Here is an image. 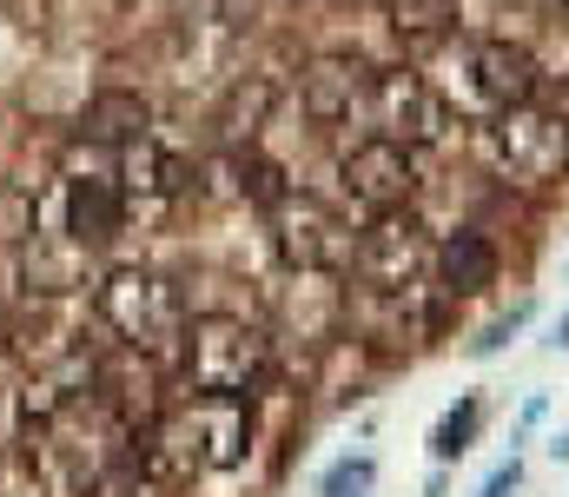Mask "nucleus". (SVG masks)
<instances>
[{
	"label": "nucleus",
	"mask_w": 569,
	"mask_h": 497,
	"mask_svg": "<svg viewBox=\"0 0 569 497\" xmlns=\"http://www.w3.org/2000/svg\"><path fill=\"white\" fill-rule=\"evenodd\" d=\"M0 331H7V292H0Z\"/></svg>",
	"instance_id": "nucleus-25"
},
{
	"label": "nucleus",
	"mask_w": 569,
	"mask_h": 497,
	"mask_svg": "<svg viewBox=\"0 0 569 497\" xmlns=\"http://www.w3.org/2000/svg\"><path fill=\"white\" fill-rule=\"evenodd\" d=\"M477 431H483V391H463V398L437 418V431H430V458H437V465H457V458L477 445Z\"/></svg>",
	"instance_id": "nucleus-15"
},
{
	"label": "nucleus",
	"mask_w": 569,
	"mask_h": 497,
	"mask_svg": "<svg viewBox=\"0 0 569 497\" xmlns=\"http://www.w3.org/2000/svg\"><path fill=\"white\" fill-rule=\"evenodd\" d=\"M345 192L365 206V212H405L411 192H418V166H411V147L371 133L345 153Z\"/></svg>",
	"instance_id": "nucleus-9"
},
{
	"label": "nucleus",
	"mask_w": 569,
	"mask_h": 497,
	"mask_svg": "<svg viewBox=\"0 0 569 497\" xmlns=\"http://www.w3.org/2000/svg\"><path fill=\"white\" fill-rule=\"evenodd\" d=\"M563 7H569V0H563Z\"/></svg>",
	"instance_id": "nucleus-26"
},
{
	"label": "nucleus",
	"mask_w": 569,
	"mask_h": 497,
	"mask_svg": "<svg viewBox=\"0 0 569 497\" xmlns=\"http://www.w3.org/2000/svg\"><path fill=\"white\" fill-rule=\"evenodd\" d=\"M179 365H186L192 391L246 398L272 365V338L246 326L239 312H206V319H186V331H179Z\"/></svg>",
	"instance_id": "nucleus-2"
},
{
	"label": "nucleus",
	"mask_w": 569,
	"mask_h": 497,
	"mask_svg": "<svg viewBox=\"0 0 569 497\" xmlns=\"http://www.w3.org/2000/svg\"><path fill=\"white\" fill-rule=\"evenodd\" d=\"M365 113H371V127L385 133V140H398V147H430V140H443L450 133V100L430 87L425 73H371V87H365Z\"/></svg>",
	"instance_id": "nucleus-6"
},
{
	"label": "nucleus",
	"mask_w": 569,
	"mask_h": 497,
	"mask_svg": "<svg viewBox=\"0 0 569 497\" xmlns=\"http://www.w3.org/2000/svg\"><path fill=\"white\" fill-rule=\"evenodd\" d=\"M87 252L80 239L53 232V226H33L27 246H20V266H27V292L33 299H67V292H87Z\"/></svg>",
	"instance_id": "nucleus-12"
},
{
	"label": "nucleus",
	"mask_w": 569,
	"mask_h": 497,
	"mask_svg": "<svg viewBox=\"0 0 569 497\" xmlns=\"http://www.w3.org/2000/svg\"><path fill=\"white\" fill-rule=\"evenodd\" d=\"M430 266H437V279H443V292L450 299H477L483 286H497V246L483 239V232H450L437 252H430Z\"/></svg>",
	"instance_id": "nucleus-13"
},
{
	"label": "nucleus",
	"mask_w": 569,
	"mask_h": 497,
	"mask_svg": "<svg viewBox=\"0 0 569 497\" xmlns=\"http://www.w3.org/2000/svg\"><path fill=\"white\" fill-rule=\"evenodd\" d=\"M425 266H430V246L411 212H371V226L351 239V272L371 292H411V279Z\"/></svg>",
	"instance_id": "nucleus-7"
},
{
	"label": "nucleus",
	"mask_w": 569,
	"mask_h": 497,
	"mask_svg": "<svg viewBox=\"0 0 569 497\" xmlns=\"http://www.w3.org/2000/svg\"><path fill=\"white\" fill-rule=\"evenodd\" d=\"M490 147H497V160L510 166L517 179H550L569 160L563 120H530L523 107H510V113L490 120Z\"/></svg>",
	"instance_id": "nucleus-10"
},
{
	"label": "nucleus",
	"mask_w": 569,
	"mask_h": 497,
	"mask_svg": "<svg viewBox=\"0 0 569 497\" xmlns=\"http://www.w3.org/2000/svg\"><path fill=\"white\" fill-rule=\"evenodd\" d=\"M127 219H133V199H127L120 172H80V166H67L60 186L47 192V226L67 232V239H80V246L120 239Z\"/></svg>",
	"instance_id": "nucleus-5"
},
{
	"label": "nucleus",
	"mask_w": 569,
	"mask_h": 497,
	"mask_svg": "<svg viewBox=\"0 0 569 497\" xmlns=\"http://www.w3.org/2000/svg\"><path fill=\"white\" fill-rule=\"evenodd\" d=\"M371 485H378V458L371 451H345L338 465L318 471V497H371Z\"/></svg>",
	"instance_id": "nucleus-17"
},
{
	"label": "nucleus",
	"mask_w": 569,
	"mask_h": 497,
	"mask_svg": "<svg viewBox=\"0 0 569 497\" xmlns=\"http://www.w3.org/2000/svg\"><path fill=\"white\" fill-rule=\"evenodd\" d=\"M13 431H20V398H13V378L0 365V445H13Z\"/></svg>",
	"instance_id": "nucleus-21"
},
{
	"label": "nucleus",
	"mask_w": 569,
	"mask_h": 497,
	"mask_svg": "<svg viewBox=\"0 0 569 497\" xmlns=\"http://www.w3.org/2000/svg\"><path fill=\"white\" fill-rule=\"evenodd\" d=\"M391 27L405 40H443L457 33V0H391Z\"/></svg>",
	"instance_id": "nucleus-16"
},
{
	"label": "nucleus",
	"mask_w": 569,
	"mask_h": 497,
	"mask_svg": "<svg viewBox=\"0 0 569 497\" xmlns=\"http://www.w3.org/2000/svg\"><path fill=\"white\" fill-rule=\"evenodd\" d=\"M93 319L113 331L127 351H166V345H179V331H186V299H179V286L166 279V272H152V266H113V272H100L93 279Z\"/></svg>",
	"instance_id": "nucleus-1"
},
{
	"label": "nucleus",
	"mask_w": 569,
	"mask_h": 497,
	"mask_svg": "<svg viewBox=\"0 0 569 497\" xmlns=\"http://www.w3.org/2000/svg\"><path fill=\"white\" fill-rule=\"evenodd\" d=\"M550 451H557V458H569V431H557V445H550Z\"/></svg>",
	"instance_id": "nucleus-24"
},
{
	"label": "nucleus",
	"mask_w": 569,
	"mask_h": 497,
	"mask_svg": "<svg viewBox=\"0 0 569 497\" xmlns=\"http://www.w3.org/2000/svg\"><path fill=\"white\" fill-rule=\"evenodd\" d=\"M166 445V458L179 471H232L252 445V418H246V398H212V391H192V405H179L172 418H159L152 431Z\"/></svg>",
	"instance_id": "nucleus-3"
},
{
	"label": "nucleus",
	"mask_w": 569,
	"mask_h": 497,
	"mask_svg": "<svg viewBox=\"0 0 569 497\" xmlns=\"http://www.w3.org/2000/svg\"><path fill=\"white\" fill-rule=\"evenodd\" d=\"M530 312H537V306H530V299H517V306H510L503 319H490V326L470 338V358H497V351H503V345H510L517 331L530 326Z\"/></svg>",
	"instance_id": "nucleus-19"
},
{
	"label": "nucleus",
	"mask_w": 569,
	"mask_h": 497,
	"mask_svg": "<svg viewBox=\"0 0 569 497\" xmlns=\"http://www.w3.org/2000/svg\"><path fill=\"white\" fill-rule=\"evenodd\" d=\"M543 411H550V398H530V405H523V418H517V431H510V445H523V438L543 425Z\"/></svg>",
	"instance_id": "nucleus-22"
},
{
	"label": "nucleus",
	"mask_w": 569,
	"mask_h": 497,
	"mask_svg": "<svg viewBox=\"0 0 569 497\" xmlns=\"http://www.w3.org/2000/svg\"><path fill=\"white\" fill-rule=\"evenodd\" d=\"M517 485H523V458L510 451V458H503V465H497V471H490V478L477 485V497H510Z\"/></svg>",
	"instance_id": "nucleus-20"
},
{
	"label": "nucleus",
	"mask_w": 569,
	"mask_h": 497,
	"mask_svg": "<svg viewBox=\"0 0 569 497\" xmlns=\"http://www.w3.org/2000/svg\"><path fill=\"white\" fill-rule=\"evenodd\" d=\"M365 87H371V73L358 60L325 53L298 73V107H305L311 127H338V120H351V107H365Z\"/></svg>",
	"instance_id": "nucleus-11"
},
{
	"label": "nucleus",
	"mask_w": 569,
	"mask_h": 497,
	"mask_svg": "<svg viewBox=\"0 0 569 497\" xmlns=\"http://www.w3.org/2000/svg\"><path fill=\"white\" fill-rule=\"evenodd\" d=\"M266 212H272V239H279V252L298 266V272L351 266V232H345L338 212H325L311 192H291V186H284Z\"/></svg>",
	"instance_id": "nucleus-8"
},
{
	"label": "nucleus",
	"mask_w": 569,
	"mask_h": 497,
	"mask_svg": "<svg viewBox=\"0 0 569 497\" xmlns=\"http://www.w3.org/2000/svg\"><path fill=\"white\" fill-rule=\"evenodd\" d=\"M543 345H550V351H569V312L550 326V338H543Z\"/></svg>",
	"instance_id": "nucleus-23"
},
{
	"label": "nucleus",
	"mask_w": 569,
	"mask_h": 497,
	"mask_svg": "<svg viewBox=\"0 0 569 497\" xmlns=\"http://www.w3.org/2000/svg\"><path fill=\"white\" fill-rule=\"evenodd\" d=\"M87 140L93 147H140L152 140V107H146L133 87H100L93 100H87Z\"/></svg>",
	"instance_id": "nucleus-14"
},
{
	"label": "nucleus",
	"mask_w": 569,
	"mask_h": 497,
	"mask_svg": "<svg viewBox=\"0 0 569 497\" xmlns=\"http://www.w3.org/2000/svg\"><path fill=\"white\" fill-rule=\"evenodd\" d=\"M457 73H463L457 107L483 113V120H497L510 107H530V93H537V60L523 47H510V40H463Z\"/></svg>",
	"instance_id": "nucleus-4"
},
{
	"label": "nucleus",
	"mask_w": 569,
	"mask_h": 497,
	"mask_svg": "<svg viewBox=\"0 0 569 497\" xmlns=\"http://www.w3.org/2000/svg\"><path fill=\"white\" fill-rule=\"evenodd\" d=\"M0 497H53L47 458H33V451H20V445H0Z\"/></svg>",
	"instance_id": "nucleus-18"
}]
</instances>
